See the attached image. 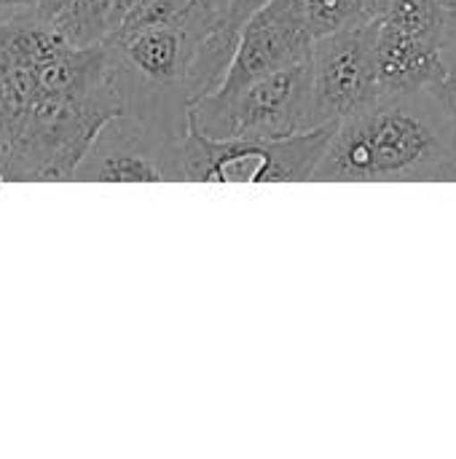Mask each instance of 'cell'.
<instances>
[{"label":"cell","mask_w":456,"mask_h":459,"mask_svg":"<svg viewBox=\"0 0 456 459\" xmlns=\"http://www.w3.org/2000/svg\"><path fill=\"white\" fill-rule=\"evenodd\" d=\"M118 113L124 97L108 40L75 46L35 11L0 13L3 180H73Z\"/></svg>","instance_id":"6da1fadb"},{"label":"cell","mask_w":456,"mask_h":459,"mask_svg":"<svg viewBox=\"0 0 456 459\" xmlns=\"http://www.w3.org/2000/svg\"><path fill=\"white\" fill-rule=\"evenodd\" d=\"M314 183H456V124L438 86L382 91L336 124Z\"/></svg>","instance_id":"7a4b0ae2"},{"label":"cell","mask_w":456,"mask_h":459,"mask_svg":"<svg viewBox=\"0 0 456 459\" xmlns=\"http://www.w3.org/2000/svg\"><path fill=\"white\" fill-rule=\"evenodd\" d=\"M336 132V124L288 137H210L188 118L185 180L194 183H304Z\"/></svg>","instance_id":"3957f363"},{"label":"cell","mask_w":456,"mask_h":459,"mask_svg":"<svg viewBox=\"0 0 456 459\" xmlns=\"http://www.w3.org/2000/svg\"><path fill=\"white\" fill-rule=\"evenodd\" d=\"M188 118L210 137H288L312 126V56L274 70L228 102L215 108L194 105Z\"/></svg>","instance_id":"277c9868"},{"label":"cell","mask_w":456,"mask_h":459,"mask_svg":"<svg viewBox=\"0 0 456 459\" xmlns=\"http://www.w3.org/2000/svg\"><path fill=\"white\" fill-rule=\"evenodd\" d=\"M73 180L180 183L185 180V137L118 113L99 129Z\"/></svg>","instance_id":"5b68a950"},{"label":"cell","mask_w":456,"mask_h":459,"mask_svg":"<svg viewBox=\"0 0 456 459\" xmlns=\"http://www.w3.org/2000/svg\"><path fill=\"white\" fill-rule=\"evenodd\" d=\"M382 94L376 19L323 35L312 46V126L339 124Z\"/></svg>","instance_id":"8992f818"},{"label":"cell","mask_w":456,"mask_h":459,"mask_svg":"<svg viewBox=\"0 0 456 459\" xmlns=\"http://www.w3.org/2000/svg\"><path fill=\"white\" fill-rule=\"evenodd\" d=\"M314 35L304 0H266L239 30L237 54L220 86L194 105L215 108L228 102L247 83L312 56ZM191 105V108H194Z\"/></svg>","instance_id":"52a82bcc"},{"label":"cell","mask_w":456,"mask_h":459,"mask_svg":"<svg viewBox=\"0 0 456 459\" xmlns=\"http://www.w3.org/2000/svg\"><path fill=\"white\" fill-rule=\"evenodd\" d=\"M376 65L382 91L438 86L446 75L443 35L376 19Z\"/></svg>","instance_id":"ba28073f"},{"label":"cell","mask_w":456,"mask_h":459,"mask_svg":"<svg viewBox=\"0 0 456 459\" xmlns=\"http://www.w3.org/2000/svg\"><path fill=\"white\" fill-rule=\"evenodd\" d=\"M113 5L116 0H75L51 27L75 46L105 43L113 32Z\"/></svg>","instance_id":"9c48e42d"},{"label":"cell","mask_w":456,"mask_h":459,"mask_svg":"<svg viewBox=\"0 0 456 459\" xmlns=\"http://www.w3.org/2000/svg\"><path fill=\"white\" fill-rule=\"evenodd\" d=\"M304 11H306L314 40L336 30L368 22L366 0H304Z\"/></svg>","instance_id":"30bf717a"},{"label":"cell","mask_w":456,"mask_h":459,"mask_svg":"<svg viewBox=\"0 0 456 459\" xmlns=\"http://www.w3.org/2000/svg\"><path fill=\"white\" fill-rule=\"evenodd\" d=\"M443 59H446V75L438 83V89H441L456 124V32H446V38H443Z\"/></svg>","instance_id":"8fae6325"},{"label":"cell","mask_w":456,"mask_h":459,"mask_svg":"<svg viewBox=\"0 0 456 459\" xmlns=\"http://www.w3.org/2000/svg\"><path fill=\"white\" fill-rule=\"evenodd\" d=\"M263 3H266V0H231V3H228V27H231L234 32H239L242 24H245Z\"/></svg>","instance_id":"7c38bea8"},{"label":"cell","mask_w":456,"mask_h":459,"mask_svg":"<svg viewBox=\"0 0 456 459\" xmlns=\"http://www.w3.org/2000/svg\"><path fill=\"white\" fill-rule=\"evenodd\" d=\"M73 3H75V0H38V3H35V13H38V19H43L46 24H54Z\"/></svg>","instance_id":"4fadbf2b"},{"label":"cell","mask_w":456,"mask_h":459,"mask_svg":"<svg viewBox=\"0 0 456 459\" xmlns=\"http://www.w3.org/2000/svg\"><path fill=\"white\" fill-rule=\"evenodd\" d=\"M398 0H366V16L368 19H382Z\"/></svg>","instance_id":"5bb4252c"},{"label":"cell","mask_w":456,"mask_h":459,"mask_svg":"<svg viewBox=\"0 0 456 459\" xmlns=\"http://www.w3.org/2000/svg\"><path fill=\"white\" fill-rule=\"evenodd\" d=\"M38 0H0V13H16V11H35Z\"/></svg>","instance_id":"9a60e30c"},{"label":"cell","mask_w":456,"mask_h":459,"mask_svg":"<svg viewBox=\"0 0 456 459\" xmlns=\"http://www.w3.org/2000/svg\"><path fill=\"white\" fill-rule=\"evenodd\" d=\"M446 16V32H456V0H438Z\"/></svg>","instance_id":"2e32d148"},{"label":"cell","mask_w":456,"mask_h":459,"mask_svg":"<svg viewBox=\"0 0 456 459\" xmlns=\"http://www.w3.org/2000/svg\"><path fill=\"white\" fill-rule=\"evenodd\" d=\"M207 3H210V5H215V8H220V11H226V13H228V3H231V0H207Z\"/></svg>","instance_id":"e0dca14e"},{"label":"cell","mask_w":456,"mask_h":459,"mask_svg":"<svg viewBox=\"0 0 456 459\" xmlns=\"http://www.w3.org/2000/svg\"><path fill=\"white\" fill-rule=\"evenodd\" d=\"M0 183H5V180H3V172H0Z\"/></svg>","instance_id":"ac0fdd59"}]
</instances>
